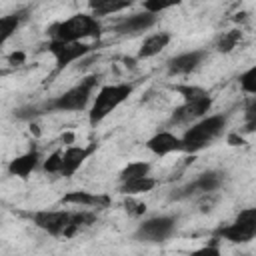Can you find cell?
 Here are the masks:
<instances>
[{"instance_id":"6da1fadb","label":"cell","mask_w":256,"mask_h":256,"mask_svg":"<svg viewBox=\"0 0 256 256\" xmlns=\"http://www.w3.org/2000/svg\"><path fill=\"white\" fill-rule=\"evenodd\" d=\"M98 80H100V76L90 74V76L82 78L78 84H74L72 88L64 90L62 94H58L54 98H48L44 102L32 104V106L18 108V110H14V114L22 120H30V118L44 116V114H54V112H82L92 102Z\"/></svg>"},{"instance_id":"7a4b0ae2","label":"cell","mask_w":256,"mask_h":256,"mask_svg":"<svg viewBox=\"0 0 256 256\" xmlns=\"http://www.w3.org/2000/svg\"><path fill=\"white\" fill-rule=\"evenodd\" d=\"M30 220L36 228H40L42 232L54 236V238H72L74 234H78L82 228L94 224L96 214L90 210H36L30 212Z\"/></svg>"},{"instance_id":"3957f363","label":"cell","mask_w":256,"mask_h":256,"mask_svg":"<svg viewBox=\"0 0 256 256\" xmlns=\"http://www.w3.org/2000/svg\"><path fill=\"white\" fill-rule=\"evenodd\" d=\"M230 112L226 114H208L200 118L198 122L190 124L184 134L180 136L182 140V152L184 154H196L208 146H212L228 128Z\"/></svg>"},{"instance_id":"277c9868","label":"cell","mask_w":256,"mask_h":256,"mask_svg":"<svg viewBox=\"0 0 256 256\" xmlns=\"http://www.w3.org/2000/svg\"><path fill=\"white\" fill-rule=\"evenodd\" d=\"M46 34L54 42H84L88 38L98 40L102 36V24L90 12H78L70 18L50 24Z\"/></svg>"},{"instance_id":"5b68a950","label":"cell","mask_w":256,"mask_h":256,"mask_svg":"<svg viewBox=\"0 0 256 256\" xmlns=\"http://www.w3.org/2000/svg\"><path fill=\"white\" fill-rule=\"evenodd\" d=\"M134 88H136L134 82H118V84L102 86L90 102V110H88L90 126H98L102 120H106L118 106H122L132 96Z\"/></svg>"},{"instance_id":"8992f818","label":"cell","mask_w":256,"mask_h":256,"mask_svg":"<svg viewBox=\"0 0 256 256\" xmlns=\"http://www.w3.org/2000/svg\"><path fill=\"white\" fill-rule=\"evenodd\" d=\"M256 236V208H244L230 222L214 230V240H226L232 244H248Z\"/></svg>"},{"instance_id":"52a82bcc","label":"cell","mask_w":256,"mask_h":256,"mask_svg":"<svg viewBox=\"0 0 256 256\" xmlns=\"http://www.w3.org/2000/svg\"><path fill=\"white\" fill-rule=\"evenodd\" d=\"M178 230V218L172 214H160L146 218L134 230V240L142 244H162L170 240Z\"/></svg>"},{"instance_id":"ba28073f","label":"cell","mask_w":256,"mask_h":256,"mask_svg":"<svg viewBox=\"0 0 256 256\" xmlns=\"http://www.w3.org/2000/svg\"><path fill=\"white\" fill-rule=\"evenodd\" d=\"M226 174L220 170H206L202 174H198L194 180H190L188 184H184L182 188L174 190L170 194V200H186V198H196V196H210L216 190H220V186L224 184Z\"/></svg>"},{"instance_id":"9c48e42d","label":"cell","mask_w":256,"mask_h":256,"mask_svg":"<svg viewBox=\"0 0 256 256\" xmlns=\"http://www.w3.org/2000/svg\"><path fill=\"white\" fill-rule=\"evenodd\" d=\"M48 54H52L54 62H56V74L62 72L64 68H68L72 62L84 58L86 54H90L96 46L94 44H86V42H54L48 40L42 46Z\"/></svg>"},{"instance_id":"30bf717a","label":"cell","mask_w":256,"mask_h":256,"mask_svg":"<svg viewBox=\"0 0 256 256\" xmlns=\"http://www.w3.org/2000/svg\"><path fill=\"white\" fill-rule=\"evenodd\" d=\"M212 110V96H200L194 100H184L180 106H176L170 114L168 126H190L194 122H198L200 118L208 116V112Z\"/></svg>"},{"instance_id":"8fae6325","label":"cell","mask_w":256,"mask_h":256,"mask_svg":"<svg viewBox=\"0 0 256 256\" xmlns=\"http://www.w3.org/2000/svg\"><path fill=\"white\" fill-rule=\"evenodd\" d=\"M156 22H158V16L142 10V12H134L128 16H120L114 22L112 30L120 38H134V36H140V34L148 32L150 28H154Z\"/></svg>"},{"instance_id":"7c38bea8","label":"cell","mask_w":256,"mask_h":256,"mask_svg":"<svg viewBox=\"0 0 256 256\" xmlns=\"http://www.w3.org/2000/svg\"><path fill=\"white\" fill-rule=\"evenodd\" d=\"M206 58H208V48H194V50L180 52L166 62V72L168 76H188L196 72Z\"/></svg>"},{"instance_id":"4fadbf2b","label":"cell","mask_w":256,"mask_h":256,"mask_svg":"<svg viewBox=\"0 0 256 256\" xmlns=\"http://www.w3.org/2000/svg\"><path fill=\"white\" fill-rule=\"evenodd\" d=\"M42 164V156L36 148H30L26 150L24 154H18L14 156L8 164H6V172L14 178H20V180H28L32 176V172H36Z\"/></svg>"},{"instance_id":"5bb4252c","label":"cell","mask_w":256,"mask_h":256,"mask_svg":"<svg viewBox=\"0 0 256 256\" xmlns=\"http://www.w3.org/2000/svg\"><path fill=\"white\" fill-rule=\"evenodd\" d=\"M146 150H150L154 156L162 158V156H170V154H180L182 152V140L180 136H176L170 130H160L154 136H150L146 140Z\"/></svg>"},{"instance_id":"9a60e30c","label":"cell","mask_w":256,"mask_h":256,"mask_svg":"<svg viewBox=\"0 0 256 256\" xmlns=\"http://www.w3.org/2000/svg\"><path fill=\"white\" fill-rule=\"evenodd\" d=\"M98 148L96 142H92L90 146H68L62 152V166H60V176L70 178L76 174V170L90 158V154Z\"/></svg>"},{"instance_id":"2e32d148","label":"cell","mask_w":256,"mask_h":256,"mask_svg":"<svg viewBox=\"0 0 256 256\" xmlns=\"http://www.w3.org/2000/svg\"><path fill=\"white\" fill-rule=\"evenodd\" d=\"M62 204H72L80 208H90V210H104L110 206V196L102 192H88V190H72L62 196Z\"/></svg>"},{"instance_id":"e0dca14e","label":"cell","mask_w":256,"mask_h":256,"mask_svg":"<svg viewBox=\"0 0 256 256\" xmlns=\"http://www.w3.org/2000/svg\"><path fill=\"white\" fill-rule=\"evenodd\" d=\"M170 40H172V34H170V32H154V34H148V36L142 40L136 58H138V60H148V58L158 56V54L170 44Z\"/></svg>"},{"instance_id":"ac0fdd59","label":"cell","mask_w":256,"mask_h":256,"mask_svg":"<svg viewBox=\"0 0 256 256\" xmlns=\"http://www.w3.org/2000/svg\"><path fill=\"white\" fill-rule=\"evenodd\" d=\"M26 16H28V8H22V10H16V12L0 16V46L6 44L18 32V28L26 20Z\"/></svg>"},{"instance_id":"d6986e66","label":"cell","mask_w":256,"mask_h":256,"mask_svg":"<svg viewBox=\"0 0 256 256\" xmlns=\"http://www.w3.org/2000/svg\"><path fill=\"white\" fill-rule=\"evenodd\" d=\"M158 184L156 178H152L150 174L148 176H142V178H132V180H124V182H118V192L122 196H140V194H146L150 190H154Z\"/></svg>"},{"instance_id":"ffe728a7","label":"cell","mask_w":256,"mask_h":256,"mask_svg":"<svg viewBox=\"0 0 256 256\" xmlns=\"http://www.w3.org/2000/svg\"><path fill=\"white\" fill-rule=\"evenodd\" d=\"M132 6L130 0H98V2H90L88 8H90V14L94 18H102V16H114L122 10H128Z\"/></svg>"},{"instance_id":"44dd1931","label":"cell","mask_w":256,"mask_h":256,"mask_svg":"<svg viewBox=\"0 0 256 256\" xmlns=\"http://www.w3.org/2000/svg\"><path fill=\"white\" fill-rule=\"evenodd\" d=\"M150 174V164L144 162V160H134V162H128L120 174H118V182H124V180H132V178H142V176H148Z\"/></svg>"},{"instance_id":"7402d4cb","label":"cell","mask_w":256,"mask_h":256,"mask_svg":"<svg viewBox=\"0 0 256 256\" xmlns=\"http://www.w3.org/2000/svg\"><path fill=\"white\" fill-rule=\"evenodd\" d=\"M240 38H242V34H240L238 30L222 32V34L218 36V40H216V50H218V52H230V50H234V48L238 46Z\"/></svg>"},{"instance_id":"603a6c76","label":"cell","mask_w":256,"mask_h":256,"mask_svg":"<svg viewBox=\"0 0 256 256\" xmlns=\"http://www.w3.org/2000/svg\"><path fill=\"white\" fill-rule=\"evenodd\" d=\"M60 166H62V150H54L40 164L44 174H60Z\"/></svg>"},{"instance_id":"cb8c5ba5","label":"cell","mask_w":256,"mask_h":256,"mask_svg":"<svg viewBox=\"0 0 256 256\" xmlns=\"http://www.w3.org/2000/svg\"><path fill=\"white\" fill-rule=\"evenodd\" d=\"M174 92H178L184 100H194V98H200V96H206V94H210L208 90H204V88H200V86H190V84H174V86H170Z\"/></svg>"},{"instance_id":"d4e9b609","label":"cell","mask_w":256,"mask_h":256,"mask_svg":"<svg viewBox=\"0 0 256 256\" xmlns=\"http://www.w3.org/2000/svg\"><path fill=\"white\" fill-rule=\"evenodd\" d=\"M254 78H256V68H254V66L248 68L246 72H242L240 78H238V80H240V88H242L246 94H250V96L256 94V80H254Z\"/></svg>"},{"instance_id":"484cf974","label":"cell","mask_w":256,"mask_h":256,"mask_svg":"<svg viewBox=\"0 0 256 256\" xmlns=\"http://www.w3.org/2000/svg\"><path fill=\"white\" fill-rule=\"evenodd\" d=\"M176 4H178V2H154V0H148V2L142 4V10H144V12H150V14H154V16H158L160 12L170 10V8L176 6Z\"/></svg>"},{"instance_id":"4316f807","label":"cell","mask_w":256,"mask_h":256,"mask_svg":"<svg viewBox=\"0 0 256 256\" xmlns=\"http://www.w3.org/2000/svg\"><path fill=\"white\" fill-rule=\"evenodd\" d=\"M190 256H222V252H220V248H218V240H214V242H210V244H204V246L192 250Z\"/></svg>"},{"instance_id":"83f0119b","label":"cell","mask_w":256,"mask_h":256,"mask_svg":"<svg viewBox=\"0 0 256 256\" xmlns=\"http://www.w3.org/2000/svg\"><path fill=\"white\" fill-rule=\"evenodd\" d=\"M0 76H6V70H2V68H0Z\"/></svg>"}]
</instances>
